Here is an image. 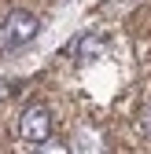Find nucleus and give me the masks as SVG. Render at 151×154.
Segmentation results:
<instances>
[{
  "mask_svg": "<svg viewBox=\"0 0 151 154\" xmlns=\"http://www.w3.org/2000/svg\"><path fill=\"white\" fill-rule=\"evenodd\" d=\"M18 136L26 143H48L52 140V110L48 106H30L18 118Z\"/></svg>",
  "mask_w": 151,
  "mask_h": 154,
  "instance_id": "obj_1",
  "label": "nucleus"
},
{
  "mask_svg": "<svg viewBox=\"0 0 151 154\" xmlns=\"http://www.w3.org/2000/svg\"><path fill=\"white\" fill-rule=\"evenodd\" d=\"M103 51H107V41H103L100 33H88V37H81V41H78V55H81L85 63H92V59H100Z\"/></svg>",
  "mask_w": 151,
  "mask_h": 154,
  "instance_id": "obj_3",
  "label": "nucleus"
},
{
  "mask_svg": "<svg viewBox=\"0 0 151 154\" xmlns=\"http://www.w3.org/2000/svg\"><path fill=\"white\" fill-rule=\"evenodd\" d=\"M140 125H144V132H147V140H151V106L144 110V118H140Z\"/></svg>",
  "mask_w": 151,
  "mask_h": 154,
  "instance_id": "obj_5",
  "label": "nucleus"
},
{
  "mask_svg": "<svg viewBox=\"0 0 151 154\" xmlns=\"http://www.w3.org/2000/svg\"><path fill=\"white\" fill-rule=\"evenodd\" d=\"M15 41H11V33H8V26H0V51H8Z\"/></svg>",
  "mask_w": 151,
  "mask_h": 154,
  "instance_id": "obj_4",
  "label": "nucleus"
},
{
  "mask_svg": "<svg viewBox=\"0 0 151 154\" xmlns=\"http://www.w3.org/2000/svg\"><path fill=\"white\" fill-rule=\"evenodd\" d=\"M4 26H8V33H11V41H15V44L33 41V37H37V29H41V22H37L30 11H11Z\"/></svg>",
  "mask_w": 151,
  "mask_h": 154,
  "instance_id": "obj_2",
  "label": "nucleus"
}]
</instances>
